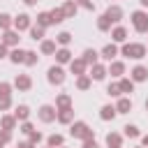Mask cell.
<instances>
[{
	"instance_id": "cell-1",
	"label": "cell",
	"mask_w": 148,
	"mask_h": 148,
	"mask_svg": "<svg viewBox=\"0 0 148 148\" xmlns=\"http://www.w3.org/2000/svg\"><path fill=\"white\" fill-rule=\"evenodd\" d=\"M123 53L130 56V58H141V56L146 53V49H143L141 44H127V46L123 49Z\"/></svg>"
},
{
	"instance_id": "cell-2",
	"label": "cell",
	"mask_w": 148,
	"mask_h": 148,
	"mask_svg": "<svg viewBox=\"0 0 148 148\" xmlns=\"http://www.w3.org/2000/svg\"><path fill=\"white\" fill-rule=\"evenodd\" d=\"M132 18H134V28H136V30H141V32H143V30H148V18H146V14L136 12Z\"/></svg>"
},
{
	"instance_id": "cell-3",
	"label": "cell",
	"mask_w": 148,
	"mask_h": 148,
	"mask_svg": "<svg viewBox=\"0 0 148 148\" xmlns=\"http://www.w3.org/2000/svg\"><path fill=\"white\" fill-rule=\"evenodd\" d=\"M62 79H65V76H62V69H60V67H51V69H49V81H51V83H62Z\"/></svg>"
},
{
	"instance_id": "cell-4",
	"label": "cell",
	"mask_w": 148,
	"mask_h": 148,
	"mask_svg": "<svg viewBox=\"0 0 148 148\" xmlns=\"http://www.w3.org/2000/svg\"><path fill=\"white\" fill-rule=\"evenodd\" d=\"M72 134H74V136H88V127H86L83 123H76V125L72 127Z\"/></svg>"
},
{
	"instance_id": "cell-5",
	"label": "cell",
	"mask_w": 148,
	"mask_h": 148,
	"mask_svg": "<svg viewBox=\"0 0 148 148\" xmlns=\"http://www.w3.org/2000/svg\"><path fill=\"white\" fill-rule=\"evenodd\" d=\"M132 74H134V79H136V81H143V79H146V74H148V72H146V69H143V67H136V69H134V72H132Z\"/></svg>"
},
{
	"instance_id": "cell-6",
	"label": "cell",
	"mask_w": 148,
	"mask_h": 148,
	"mask_svg": "<svg viewBox=\"0 0 148 148\" xmlns=\"http://www.w3.org/2000/svg\"><path fill=\"white\" fill-rule=\"evenodd\" d=\"M39 116H42V120H51V118H53V109H51V106H44Z\"/></svg>"
},
{
	"instance_id": "cell-7",
	"label": "cell",
	"mask_w": 148,
	"mask_h": 148,
	"mask_svg": "<svg viewBox=\"0 0 148 148\" xmlns=\"http://www.w3.org/2000/svg\"><path fill=\"white\" fill-rule=\"evenodd\" d=\"M118 16H120V9L118 7H113V9L106 12V18H111V21H118Z\"/></svg>"
},
{
	"instance_id": "cell-8",
	"label": "cell",
	"mask_w": 148,
	"mask_h": 148,
	"mask_svg": "<svg viewBox=\"0 0 148 148\" xmlns=\"http://www.w3.org/2000/svg\"><path fill=\"white\" fill-rule=\"evenodd\" d=\"M16 28H28V16H25V14H21V16L16 18Z\"/></svg>"
},
{
	"instance_id": "cell-9",
	"label": "cell",
	"mask_w": 148,
	"mask_h": 148,
	"mask_svg": "<svg viewBox=\"0 0 148 148\" xmlns=\"http://www.w3.org/2000/svg\"><path fill=\"white\" fill-rule=\"evenodd\" d=\"M118 111H120V113L130 111V99H120V102H118Z\"/></svg>"
},
{
	"instance_id": "cell-10",
	"label": "cell",
	"mask_w": 148,
	"mask_h": 148,
	"mask_svg": "<svg viewBox=\"0 0 148 148\" xmlns=\"http://www.w3.org/2000/svg\"><path fill=\"white\" fill-rule=\"evenodd\" d=\"M113 111H116V109H111V106H104V109H102V118H104V120L113 118Z\"/></svg>"
},
{
	"instance_id": "cell-11",
	"label": "cell",
	"mask_w": 148,
	"mask_h": 148,
	"mask_svg": "<svg viewBox=\"0 0 148 148\" xmlns=\"http://www.w3.org/2000/svg\"><path fill=\"white\" fill-rule=\"evenodd\" d=\"M113 56H116V46H104V58H109V60H111Z\"/></svg>"
},
{
	"instance_id": "cell-12",
	"label": "cell",
	"mask_w": 148,
	"mask_h": 148,
	"mask_svg": "<svg viewBox=\"0 0 148 148\" xmlns=\"http://www.w3.org/2000/svg\"><path fill=\"white\" fill-rule=\"evenodd\" d=\"M16 86H18V88H28V86H30V79H28V76H21V79H16Z\"/></svg>"
},
{
	"instance_id": "cell-13",
	"label": "cell",
	"mask_w": 148,
	"mask_h": 148,
	"mask_svg": "<svg viewBox=\"0 0 148 148\" xmlns=\"http://www.w3.org/2000/svg\"><path fill=\"white\" fill-rule=\"evenodd\" d=\"M46 23H53L51 14H42V16H39V25H46Z\"/></svg>"
},
{
	"instance_id": "cell-14",
	"label": "cell",
	"mask_w": 148,
	"mask_h": 148,
	"mask_svg": "<svg viewBox=\"0 0 148 148\" xmlns=\"http://www.w3.org/2000/svg\"><path fill=\"white\" fill-rule=\"evenodd\" d=\"M113 39H116V42H123V39H125V30H123V28H118V30L113 32Z\"/></svg>"
},
{
	"instance_id": "cell-15",
	"label": "cell",
	"mask_w": 148,
	"mask_h": 148,
	"mask_svg": "<svg viewBox=\"0 0 148 148\" xmlns=\"http://www.w3.org/2000/svg\"><path fill=\"white\" fill-rule=\"evenodd\" d=\"M53 49H56V44H53V42H44V46H42V51H44V53H51Z\"/></svg>"
},
{
	"instance_id": "cell-16",
	"label": "cell",
	"mask_w": 148,
	"mask_h": 148,
	"mask_svg": "<svg viewBox=\"0 0 148 148\" xmlns=\"http://www.w3.org/2000/svg\"><path fill=\"white\" fill-rule=\"evenodd\" d=\"M23 56H25L23 51H14V53H12V60H14V62H21V60H23Z\"/></svg>"
},
{
	"instance_id": "cell-17",
	"label": "cell",
	"mask_w": 148,
	"mask_h": 148,
	"mask_svg": "<svg viewBox=\"0 0 148 148\" xmlns=\"http://www.w3.org/2000/svg\"><path fill=\"white\" fill-rule=\"evenodd\" d=\"M95 51H86V58H83V62H95Z\"/></svg>"
},
{
	"instance_id": "cell-18",
	"label": "cell",
	"mask_w": 148,
	"mask_h": 148,
	"mask_svg": "<svg viewBox=\"0 0 148 148\" xmlns=\"http://www.w3.org/2000/svg\"><path fill=\"white\" fill-rule=\"evenodd\" d=\"M58 42H60V44H67V42H69V32H60V35H58Z\"/></svg>"
},
{
	"instance_id": "cell-19",
	"label": "cell",
	"mask_w": 148,
	"mask_h": 148,
	"mask_svg": "<svg viewBox=\"0 0 148 148\" xmlns=\"http://www.w3.org/2000/svg\"><path fill=\"white\" fill-rule=\"evenodd\" d=\"M16 39H18V37H16L14 32H7V35H5V42H7V44H14Z\"/></svg>"
},
{
	"instance_id": "cell-20",
	"label": "cell",
	"mask_w": 148,
	"mask_h": 148,
	"mask_svg": "<svg viewBox=\"0 0 148 148\" xmlns=\"http://www.w3.org/2000/svg\"><path fill=\"white\" fill-rule=\"evenodd\" d=\"M28 116V106H18V111H16V118H25Z\"/></svg>"
},
{
	"instance_id": "cell-21",
	"label": "cell",
	"mask_w": 148,
	"mask_h": 148,
	"mask_svg": "<svg viewBox=\"0 0 148 148\" xmlns=\"http://www.w3.org/2000/svg\"><path fill=\"white\" fill-rule=\"evenodd\" d=\"M58 60H60V62H67V60H69V53H67V51H60V53H58Z\"/></svg>"
},
{
	"instance_id": "cell-22",
	"label": "cell",
	"mask_w": 148,
	"mask_h": 148,
	"mask_svg": "<svg viewBox=\"0 0 148 148\" xmlns=\"http://www.w3.org/2000/svg\"><path fill=\"white\" fill-rule=\"evenodd\" d=\"M125 134H127V136H136V127L127 125V127H125Z\"/></svg>"
},
{
	"instance_id": "cell-23",
	"label": "cell",
	"mask_w": 148,
	"mask_h": 148,
	"mask_svg": "<svg viewBox=\"0 0 148 148\" xmlns=\"http://www.w3.org/2000/svg\"><path fill=\"white\" fill-rule=\"evenodd\" d=\"M120 90L130 92V90H132V83H130V81H123V83H120Z\"/></svg>"
},
{
	"instance_id": "cell-24",
	"label": "cell",
	"mask_w": 148,
	"mask_h": 148,
	"mask_svg": "<svg viewBox=\"0 0 148 148\" xmlns=\"http://www.w3.org/2000/svg\"><path fill=\"white\" fill-rule=\"evenodd\" d=\"M42 37V28H32V39H39Z\"/></svg>"
},
{
	"instance_id": "cell-25",
	"label": "cell",
	"mask_w": 148,
	"mask_h": 148,
	"mask_svg": "<svg viewBox=\"0 0 148 148\" xmlns=\"http://www.w3.org/2000/svg\"><path fill=\"white\" fill-rule=\"evenodd\" d=\"M111 72H113V74H120V72H123V65H120V62H116V65L111 67Z\"/></svg>"
},
{
	"instance_id": "cell-26",
	"label": "cell",
	"mask_w": 148,
	"mask_h": 148,
	"mask_svg": "<svg viewBox=\"0 0 148 148\" xmlns=\"http://www.w3.org/2000/svg\"><path fill=\"white\" fill-rule=\"evenodd\" d=\"M92 76H95V79H102V76H104V69H102V67H95V74H92Z\"/></svg>"
},
{
	"instance_id": "cell-27",
	"label": "cell",
	"mask_w": 148,
	"mask_h": 148,
	"mask_svg": "<svg viewBox=\"0 0 148 148\" xmlns=\"http://www.w3.org/2000/svg\"><path fill=\"white\" fill-rule=\"evenodd\" d=\"M72 69H74V72H81V69H83V62H72Z\"/></svg>"
},
{
	"instance_id": "cell-28",
	"label": "cell",
	"mask_w": 148,
	"mask_h": 148,
	"mask_svg": "<svg viewBox=\"0 0 148 148\" xmlns=\"http://www.w3.org/2000/svg\"><path fill=\"white\" fill-rule=\"evenodd\" d=\"M2 125H5V130H9V127L14 125V120H12V118H5V120H2Z\"/></svg>"
},
{
	"instance_id": "cell-29",
	"label": "cell",
	"mask_w": 148,
	"mask_h": 148,
	"mask_svg": "<svg viewBox=\"0 0 148 148\" xmlns=\"http://www.w3.org/2000/svg\"><path fill=\"white\" fill-rule=\"evenodd\" d=\"M118 141H120V139H118L116 134H109V143H113V146H118Z\"/></svg>"
},
{
	"instance_id": "cell-30",
	"label": "cell",
	"mask_w": 148,
	"mask_h": 148,
	"mask_svg": "<svg viewBox=\"0 0 148 148\" xmlns=\"http://www.w3.org/2000/svg\"><path fill=\"white\" fill-rule=\"evenodd\" d=\"M60 141H62V139H60V136H51V139H49V143H51V146H58V143H60Z\"/></svg>"
},
{
	"instance_id": "cell-31",
	"label": "cell",
	"mask_w": 148,
	"mask_h": 148,
	"mask_svg": "<svg viewBox=\"0 0 148 148\" xmlns=\"http://www.w3.org/2000/svg\"><path fill=\"white\" fill-rule=\"evenodd\" d=\"M0 25L7 28V25H9V16H0Z\"/></svg>"
},
{
	"instance_id": "cell-32",
	"label": "cell",
	"mask_w": 148,
	"mask_h": 148,
	"mask_svg": "<svg viewBox=\"0 0 148 148\" xmlns=\"http://www.w3.org/2000/svg\"><path fill=\"white\" fill-rule=\"evenodd\" d=\"M118 90H120V86H109V92L111 95H118Z\"/></svg>"
},
{
	"instance_id": "cell-33",
	"label": "cell",
	"mask_w": 148,
	"mask_h": 148,
	"mask_svg": "<svg viewBox=\"0 0 148 148\" xmlns=\"http://www.w3.org/2000/svg\"><path fill=\"white\" fill-rule=\"evenodd\" d=\"M79 88H88V79H81L79 81Z\"/></svg>"
},
{
	"instance_id": "cell-34",
	"label": "cell",
	"mask_w": 148,
	"mask_h": 148,
	"mask_svg": "<svg viewBox=\"0 0 148 148\" xmlns=\"http://www.w3.org/2000/svg\"><path fill=\"white\" fill-rule=\"evenodd\" d=\"M83 148H97V146H95V143H92V141H88V143H86V146H83Z\"/></svg>"
},
{
	"instance_id": "cell-35",
	"label": "cell",
	"mask_w": 148,
	"mask_h": 148,
	"mask_svg": "<svg viewBox=\"0 0 148 148\" xmlns=\"http://www.w3.org/2000/svg\"><path fill=\"white\" fill-rule=\"evenodd\" d=\"M2 56H5V46H0V58H2Z\"/></svg>"
},
{
	"instance_id": "cell-36",
	"label": "cell",
	"mask_w": 148,
	"mask_h": 148,
	"mask_svg": "<svg viewBox=\"0 0 148 148\" xmlns=\"http://www.w3.org/2000/svg\"><path fill=\"white\" fill-rule=\"evenodd\" d=\"M25 2H28V5H35V2H37V0H25Z\"/></svg>"
},
{
	"instance_id": "cell-37",
	"label": "cell",
	"mask_w": 148,
	"mask_h": 148,
	"mask_svg": "<svg viewBox=\"0 0 148 148\" xmlns=\"http://www.w3.org/2000/svg\"><path fill=\"white\" fill-rule=\"evenodd\" d=\"M143 143H146V146H148V136H146V139H143Z\"/></svg>"
},
{
	"instance_id": "cell-38",
	"label": "cell",
	"mask_w": 148,
	"mask_h": 148,
	"mask_svg": "<svg viewBox=\"0 0 148 148\" xmlns=\"http://www.w3.org/2000/svg\"><path fill=\"white\" fill-rule=\"evenodd\" d=\"M141 2H143V5H148V0H141Z\"/></svg>"
},
{
	"instance_id": "cell-39",
	"label": "cell",
	"mask_w": 148,
	"mask_h": 148,
	"mask_svg": "<svg viewBox=\"0 0 148 148\" xmlns=\"http://www.w3.org/2000/svg\"><path fill=\"white\" fill-rule=\"evenodd\" d=\"M0 148H2V141H0Z\"/></svg>"
},
{
	"instance_id": "cell-40",
	"label": "cell",
	"mask_w": 148,
	"mask_h": 148,
	"mask_svg": "<svg viewBox=\"0 0 148 148\" xmlns=\"http://www.w3.org/2000/svg\"><path fill=\"white\" fill-rule=\"evenodd\" d=\"M146 106H148V102H146Z\"/></svg>"
}]
</instances>
